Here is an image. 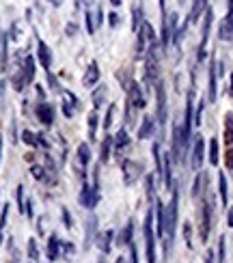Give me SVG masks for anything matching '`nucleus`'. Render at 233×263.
<instances>
[{
  "mask_svg": "<svg viewBox=\"0 0 233 263\" xmlns=\"http://www.w3.org/2000/svg\"><path fill=\"white\" fill-rule=\"evenodd\" d=\"M225 140L233 147V115L231 112L225 117Z\"/></svg>",
  "mask_w": 233,
  "mask_h": 263,
  "instance_id": "7c9ffc66",
  "label": "nucleus"
},
{
  "mask_svg": "<svg viewBox=\"0 0 233 263\" xmlns=\"http://www.w3.org/2000/svg\"><path fill=\"white\" fill-rule=\"evenodd\" d=\"M97 121H99V115H97V110H91V112H88V140H91V142H95V140H97V138H95Z\"/></svg>",
  "mask_w": 233,
  "mask_h": 263,
  "instance_id": "c85d7f7f",
  "label": "nucleus"
},
{
  "mask_svg": "<svg viewBox=\"0 0 233 263\" xmlns=\"http://www.w3.org/2000/svg\"><path fill=\"white\" fill-rule=\"evenodd\" d=\"M15 196H17V210H20V214H24V210H26V199H24V185H17V190H15Z\"/></svg>",
  "mask_w": 233,
  "mask_h": 263,
  "instance_id": "e433bc0d",
  "label": "nucleus"
},
{
  "mask_svg": "<svg viewBox=\"0 0 233 263\" xmlns=\"http://www.w3.org/2000/svg\"><path fill=\"white\" fill-rule=\"evenodd\" d=\"M0 37H3V32H0Z\"/></svg>",
  "mask_w": 233,
  "mask_h": 263,
  "instance_id": "052dcab7",
  "label": "nucleus"
},
{
  "mask_svg": "<svg viewBox=\"0 0 233 263\" xmlns=\"http://www.w3.org/2000/svg\"><path fill=\"white\" fill-rule=\"evenodd\" d=\"M162 147L158 145V142H155V145H153V160H155V173H158V175H162Z\"/></svg>",
  "mask_w": 233,
  "mask_h": 263,
  "instance_id": "473e14b6",
  "label": "nucleus"
},
{
  "mask_svg": "<svg viewBox=\"0 0 233 263\" xmlns=\"http://www.w3.org/2000/svg\"><path fill=\"white\" fill-rule=\"evenodd\" d=\"M37 119H39V121L46 125V127H50V125L54 123V106L48 104V102L37 104Z\"/></svg>",
  "mask_w": 233,
  "mask_h": 263,
  "instance_id": "4468645a",
  "label": "nucleus"
},
{
  "mask_svg": "<svg viewBox=\"0 0 233 263\" xmlns=\"http://www.w3.org/2000/svg\"><path fill=\"white\" fill-rule=\"evenodd\" d=\"M115 263H123V257H119V259H117Z\"/></svg>",
  "mask_w": 233,
  "mask_h": 263,
  "instance_id": "13d9d810",
  "label": "nucleus"
},
{
  "mask_svg": "<svg viewBox=\"0 0 233 263\" xmlns=\"http://www.w3.org/2000/svg\"><path fill=\"white\" fill-rule=\"evenodd\" d=\"M5 207V210L3 212H0V244H3V231H5V224H7V216H9V203H5L3 205Z\"/></svg>",
  "mask_w": 233,
  "mask_h": 263,
  "instance_id": "58836bf2",
  "label": "nucleus"
},
{
  "mask_svg": "<svg viewBox=\"0 0 233 263\" xmlns=\"http://www.w3.org/2000/svg\"><path fill=\"white\" fill-rule=\"evenodd\" d=\"M231 95H233V73H231V91H229Z\"/></svg>",
  "mask_w": 233,
  "mask_h": 263,
  "instance_id": "4d7b16f0",
  "label": "nucleus"
},
{
  "mask_svg": "<svg viewBox=\"0 0 233 263\" xmlns=\"http://www.w3.org/2000/svg\"><path fill=\"white\" fill-rule=\"evenodd\" d=\"M218 160H220V145H218V136H214L209 140V164L218 166Z\"/></svg>",
  "mask_w": 233,
  "mask_h": 263,
  "instance_id": "bb28decb",
  "label": "nucleus"
},
{
  "mask_svg": "<svg viewBox=\"0 0 233 263\" xmlns=\"http://www.w3.org/2000/svg\"><path fill=\"white\" fill-rule=\"evenodd\" d=\"M153 132H155V117H142V123H140V127H138V138L140 140H147V138H151L153 136Z\"/></svg>",
  "mask_w": 233,
  "mask_h": 263,
  "instance_id": "a211bd4d",
  "label": "nucleus"
},
{
  "mask_svg": "<svg viewBox=\"0 0 233 263\" xmlns=\"http://www.w3.org/2000/svg\"><path fill=\"white\" fill-rule=\"evenodd\" d=\"M203 160H205V140L203 136H194V142H192V168L194 171H201L203 166Z\"/></svg>",
  "mask_w": 233,
  "mask_h": 263,
  "instance_id": "9b49d317",
  "label": "nucleus"
},
{
  "mask_svg": "<svg viewBox=\"0 0 233 263\" xmlns=\"http://www.w3.org/2000/svg\"><path fill=\"white\" fill-rule=\"evenodd\" d=\"M119 22H121V20H119V13H115V11H113V13L108 15V24L115 28V26H119Z\"/></svg>",
  "mask_w": 233,
  "mask_h": 263,
  "instance_id": "09e8293b",
  "label": "nucleus"
},
{
  "mask_svg": "<svg viewBox=\"0 0 233 263\" xmlns=\"http://www.w3.org/2000/svg\"><path fill=\"white\" fill-rule=\"evenodd\" d=\"M155 214H158V235L164 237V229H166V205L162 201L155 199Z\"/></svg>",
  "mask_w": 233,
  "mask_h": 263,
  "instance_id": "412c9836",
  "label": "nucleus"
},
{
  "mask_svg": "<svg viewBox=\"0 0 233 263\" xmlns=\"http://www.w3.org/2000/svg\"><path fill=\"white\" fill-rule=\"evenodd\" d=\"M128 86H130V95H128V121H130L132 110H142V108H145V95L140 91V84L134 80Z\"/></svg>",
  "mask_w": 233,
  "mask_h": 263,
  "instance_id": "423d86ee",
  "label": "nucleus"
},
{
  "mask_svg": "<svg viewBox=\"0 0 233 263\" xmlns=\"http://www.w3.org/2000/svg\"><path fill=\"white\" fill-rule=\"evenodd\" d=\"M184 242L188 248H192V227L190 222H184Z\"/></svg>",
  "mask_w": 233,
  "mask_h": 263,
  "instance_id": "79ce46f5",
  "label": "nucleus"
},
{
  "mask_svg": "<svg viewBox=\"0 0 233 263\" xmlns=\"http://www.w3.org/2000/svg\"><path fill=\"white\" fill-rule=\"evenodd\" d=\"M155 86V100H158V112H155V123H158L160 127L166 125V89L164 84L158 80L153 84Z\"/></svg>",
  "mask_w": 233,
  "mask_h": 263,
  "instance_id": "6e6552de",
  "label": "nucleus"
},
{
  "mask_svg": "<svg viewBox=\"0 0 233 263\" xmlns=\"http://www.w3.org/2000/svg\"><path fill=\"white\" fill-rule=\"evenodd\" d=\"M28 259L32 263H39V248H37V239H28Z\"/></svg>",
  "mask_w": 233,
  "mask_h": 263,
  "instance_id": "72a5a7b5",
  "label": "nucleus"
},
{
  "mask_svg": "<svg viewBox=\"0 0 233 263\" xmlns=\"http://www.w3.org/2000/svg\"><path fill=\"white\" fill-rule=\"evenodd\" d=\"M216 59H212L209 63V86H207V102L214 104L218 100V86H216Z\"/></svg>",
  "mask_w": 233,
  "mask_h": 263,
  "instance_id": "2eb2a0df",
  "label": "nucleus"
},
{
  "mask_svg": "<svg viewBox=\"0 0 233 263\" xmlns=\"http://www.w3.org/2000/svg\"><path fill=\"white\" fill-rule=\"evenodd\" d=\"M145 248H147V263H155V233H153V207H147L145 216Z\"/></svg>",
  "mask_w": 233,
  "mask_h": 263,
  "instance_id": "7ed1b4c3",
  "label": "nucleus"
},
{
  "mask_svg": "<svg viewBox=\"0 0 233 263\" xmlns=\"http://www.w3.org/2000/svg\"><path fill=\"white\" fill-rule=\"evenodd\" d=\"M5 97V80H0V102H3Z\"/></svg>",
  "mask_w": 233,
  "mask_h": 263,
  "instance_id": "603ef678",
  "label": "nucleus"
},
{
  "mask_svg": "<svg viewBox=\"0 0 233 263\" xmlns=\"http://www.w3.org/2000/svg\"><path fill=\"white\" fill-rule=\"evenodd\" d=\"M121 3H123V0H110V5H113V7H119Z\"/></svg>",
  "mask_w": 233,
  "mask_h": 263,
  "instance_id": "5fc2aeb1",
  "label": "nucleus"
},
{
  "mask_svg": "<svg viewBox=\"0 0 233 263\" xmlns=\"http://www.w3.org/2000/svg\"><path fill=\"white\" fill-rule=\"evenodd\" d=\"M180 3H182V5H184V0H180Z\"/></svg>",
  "mask_w": 233,
  "mask_h": 263,
  "instance_id": "bf43d9fd",
  "label": "nucleus"
},
{
  "mask_svg": "<svg viewBox=\"0 0 233 263\" xmlns=\"http://www.w3.org/2000/svg\"><path fill=\"white\" fill-rule=\"evenodd\" d=\"M128 246H130V255H132V263H140V261H138V250H136V244H134V239H132V242H130Z\"/></svg>",
  "mask_w": 233,
  "mask_h": 263,
  "instance_id": "a18cd8bd",
  "label": "nucleus"
},
{
  "mask_svg": "<svg viewBox=\"0 0 233 263\" xmlns=\"http://www.w3.org/2000/svg\"><path fill=\"white\" fill-rule=\"evenodd\" d=\"M0 160H3V138H0Z\"/></svg>",
  "mask_w": 233,
  "mask_h": 263,
  "instance_id": "6e6d98bb",
  "label": "nucleus"
},
{
  "mask_svg": "<svg viewBox=\"0 0 233 263\" xmlns=\"http://www.w3.org/2000/svg\"><path fill=\"white\" fill-rule=\"evenodd\" d=\"M212 218H214V201L212 196H203L201 199V239L207 242L209 231H212Z\"/></svg>",
  "mask_w": 233,
  "mask_h": 263,
  "instance_id": "f03ea898",
  "label": "nucleus"
},
{
  "mask_svg": "<svg viewBox=\"0 0 233 263\" xmlns=\"http://www.w3.org/2000/svg\"><path fill=\"white\" fill-rule=\"evenodd\" d=\"M78 201H80L82 207L86 210H93V207L99 203V183L95 181L93 185L91 183H82V190H80V196H78Z\"/></svg>",
  "mask_w": 233,
  "mask_h": 263,
  "instance_id": "20e7f679",
  "label": "nucleus"
},
{
  "mask_svg": "<svg viewBox=\"0 0 233 263\" xmlns=\"http://www.w3.org/2000/svg\"><path fill=\"white\" fill-rule=\"evenodd\" d=\"M37 59L41 63V67L46 71H50V67H52V50H50V46L43 39L37 41Z\"/></svg>",
  "mask_w": 233,
  "mask_h": 263,
  "instance_id": "ddd939ff",
  "label": "nucleus"
},
{
  "mask_svg": "<svg viewBox=\"0 0 233 263\" xmlns=\"http://www.w3.org/2000/svg\"><path fill=\"white\" fill-rule=\"evenodd\" d=\"M186 145H184V136H182V125L175 123L173 125V160L175 162H184V153H186Z\"/></svg>",
  "mask_w": 233,
  "mask_h": 263,
  "instance_id": "9d476101",
  "label": "nucleus"
},
{
  "mask_svg": "<svg viewBox=\"0 0 233 263\" xmlns=\"http://www.w3.org/2000/svg\"><path fill=\"white\" fill-rule=\"evenodd\" d=\"M104 97H106V86H99V91H95V93H93V106H95V110H97L99 106H102Z\"/></svg>",
  "mask_w": 233,
  "mask_h": 263,
  "instance_id": "ea45409f",
  "label": "nucleus"
},
{
  "mask_svg": "<svg viewBox=\"0 0 233 263\" xmlns=\"http://www.w3.org/2000/svg\"><path fill=\"white\" fill-rule=\"evenodd\" d=\"M61 239H59V235L57 233H52L50 237H48V248H46V255H48V259L50 261H57V259H61Z\"/></svg>",
  "mask_w": 233,
  "mask_h": 263,
  "instance_id": "aec40b11",
  "label": "nucleus"
},
{
  "mask_svg": "<svg viewBox=\"0 0 233 263\" xmlns=\"http://www.w3.org/2000/svg\"><path fill=\"white\" fill-rule=\"evenodd\" d=\"M225 164H227V168H229V171H233V147L225 153Z\"/></svg>",
  "mask_w": 233,
  "mask_h": 263,
  "instance_id": "49530a36",
  "label": "nucleus"
},
{
  "mask_svg": "<svg viewBox=\"0 0 233 263\" xmlns=\"http://www.w3.org/2000/svg\"><path fill=\"white\" fill-rule=\"evenodd\" d=\"M132 17H134V20H132V28L138 30V28H140V24L145 22V20H142V7H136L134 11H132Z\"/></svg>",
  "mask_w": 233,
  "mask_h": 263,
  "instance_id": "f704fd0d",
  "label": "nucleus"
},
{
  "mask_svg": "<svg viewBox=\"0 0 233 263\" xmlns=\"http://www.w3.org/2000/svg\"><path fill=\"white\" fill-rule=\"evenodd\" d=\"M67 32H69V37H74V32H76V26H71V24H69V26H67Z\"/></svg>",
  "mask_w": 233,
  "mask_h": 263,
  "instance_id": "864d4df0",
  "label": "nucleus"
},
{
  "mask_svg": "<svg viewBox=\"0 0 233 263\" xmlns=\"http://www.w3.org/2000/svg\"><path fill=\"white\" fill-rule=\"evenodd\" d=\"M76 153H78V164H80L82 168H86L88 162H91V147H88V142H80Z\"/></svg>",
  "mask_w": 233,
  "mask_h": 263,
  "instance_id": "5701e85b",
  "label": "nucleus"
},
{
  "mask_svg": "<svg viewBox=\"0 0 233 263\" xmlns=\"http://www.w3.org/2000/svg\"><path fill=\"white\" fill-rule=\"evenodd\" d=\"M207 185V175L201 171L196 175V179H194V185H192V196L194 199H199V194H203V188Z\"/></svg>",
  "mask_w": 233,
  "mask_h": 263,
  "instance_id": "cd10ccee",
  "label": "nucleus"
},
{
  "mask_svg": "<svg viewBox=\"0 0 233 263\" xmlns=\"http://www.w3.org/2000/svg\"><path fill=\"white\" fill-rule=\"evenodd\" d=\"M212 22H214V11L212 9H205V13H203V28H201V43H199V54H196V59L199 61H203L205 59V50H207V41H209V30H212Z\"/></svg>",
  "mask_w": 233,
  "mask_h": 263,
  "instance_id": "39448f33",
  "label": "nucleus"
},
{
  "mask_svg": "<svg viewBox=\"0 0 233 263\" xmlns=\"http://www.w3.org/2000/svg\"><path fill=\"white\" fill-rule=\"evenodd\" d=\"M84 17H86V30H88V35H93V32H95V26H97V24H95V15L91 13V11H86V15H84Z\"/></svg>",
  "mask_w": 233,
  "mask_h": 263,
  "instance_id": "37998d69",
  "label": "nucleus"
},
{
  "mask_svg": "<svg viewBox=\"0 0 233 263\" xmlns=\"http://www.w3.org/2000/svg\"><path fill=\"white\" fill-rule=\"evenodd\" d=\"M22 140H24L26 145H30V147H39V142H37V134H32L30 129H24V132H22Z\"/></svg>",
  "mask_w": 233,
  "mask_h": 263,
  "instance_id": "4c0bfd02",
  "label": "nucleus"
},
{
  "mask_svg": "<svg viewBox=\"0 0 233 263\" xmlns=\"http://www.w3.org/2000/svg\"><path fill=\"white\" fill-rule=\"evenodd\" d=\"M121 171H123V183L132 185V183H136L140 179L142 164L138 160H123V164H121Z\"/></svg>",
  "mask_w": 233,
  "mask_h": 263,
  "instance_id": "0eeeda50",
  "label": "nucleus"
},
{
  "mask_svg": "<svg viewBox=\"0 0 233 263\" xmlns=\"http://www.w3.org/2000/svg\"><path fill=\"white\" fill-rule=\"evenodd\" d=\"M134 239V220H130L123 229V235H121V242L119 244H130Z\"/></svg>",
  "mask_w": 233,
  "mask_h": 263,
  "instance_id": "2f4dec72",
  "label": "nucleus"
},
{
  "mask_svg": "<svg viewBox=\"0 0 233 263\" xmlns=\"http://www.w3.org/2000/svg\"><path fill=\"white\" fill-rule=\"evenodd\" d=\"M11 82H13V89L17 91V93H22V91H24L26 89V80H24V73H22V69H17L13 76H11Z\"/></svg>",
  "mask_w": 233,
  "mask_h": 263,
  "instance_id": "c756f323",
  "label": "nucleus"
},
{
  "mask_svg": "<svg viewBox=\"0 0 233 263\" xmlns=\"http://www.w3.org/2000/svg\"><path fill=\"white\" fill-rule=\"evenodd\" d=\"M0 207H3V205H0Z\"/></svg>",
  "mask_w": 233,
  "mask_h": 263,
  "instance_id": "680f3d73",
  "label": "nucleus"
},
{
  "mask_svg": "<svg viewBox=\"0 0 233 263\" xmlns=\"http://www.w3.org/2000/svg\"><path fill=\"white\" fill-rule=\"evenodd\" d=\"M227 227H233V207H229V214H227Z\"/></svg>",
  "mask_w": 233,
  "mask_h": 263,
  "instance_id": "8fccbe9b",
  "label": "nucleus"
},
{
  "mask_svg": "<svg viewBox=\"0 0 233 263\" xmlns=\"http://www.w3.org/2000/svg\"><path fill=\"white\" fill-rule=\"evenodd\" d=\"M20 69H22V73H24L26 84H30L32 80H35V59H32V57H24Z\"/></svg>",
  "mask_w": 233,
  "mask_h": 263,
  "instance_id": "4be33fe9",
  "label": "nucleus"
},
{
  "mask_svg": "<svg viewBox=\"0 0 233 263\" xmlns=\"http://www.w3.org/2000/svg\"><path fill=\"white\" fill-rule=\"evenodd\" d=\"M205 263H214V253H212V250H207V255H205Z\"/></svg>",
  "mask_w": 233,
  "mask_h": 263,
  "instance_id": "3c124183",
  "label": "nucleus"
},
{
  "mask_svg": "<svg viewBox=\"0 0 233 263\" xmlns=\"http://www.w3.org/2000/svg\"><path fill=\"white\" fill-rule=\"evenodd\" d=\"M205 5H207V0H192V11L188 15V22H196L201 17V13H205V9H207Z\"/></svg>",
  "mask_w": 233,
  "mask_h": 263,
  "instance_id": "b1692460",
  "label": "nucleus"
},
{
  "mask_svg": "<svg viewBox=\"0 0 233 263\" xmlns=\"http://www.w3.org/2000/svg\"><path fill=\"white\" fill-rule=\"evenodd\" d=\"M173 196H171V203L166 205V229H164V255L171 253V244L175 239V229H177V214H180V192L173 185Z\"/></svg>",
  "mask_w": 233,
  "mask_h": 263,
  "instance_id": "f257e3e1",
  "label": "nucleus"
},
{
  "mask_svg": "<svg viewBox=\"0 0 233 263\" xmlns=\"http://www.w3.org/2000/svg\"><path fill=\"white\" fill-rule=\"evenodd\" d=\"M203 108H205V100L199 102L196 106V115H194V125H201V119H203Z\"/></svg>",
  "mask_w": 233,
  "mask_h": 263,
  "instance_id": "c03bdc74",
  "label": "nucleus"
},
{
  "mask_svg": "<svg viewBox=\"0 0 233 263\" xmlns=\"http://www.w3.org/2000/svg\"><path fill=\"white\" fill-rule=\"evenodd\" d=\"M218 192H220V203L227 207V205H229V188H227V177H225V173L218 175Z\"/></svg>",
  "mask_w": 233,
  "mask_h": 263,
  "instance_id": "a878e982",
  "label": "nucleus"
},
{
  "mask_svg": "<svg viewBox=\"0 0 233 263\" xmlns=\"http://www.w3.org/2000/svg\"><path fill=\"white\" fill-rule=\"evenodd\" d=\"M218 39L220 41H233V0H229L227 15L223 17L218 26Z\"/></svg>",
  "mask_w": 233,
  "mask_h": 263,
  "instance_id": "1a4fd4ad",
  "label": "nucleus"
},
{
  "mask_svg": "<svg viewBox=\"0 0 233 263\" xmlns=\"http://www.w3.org/2000/svg\"><path fill=\"white\" fill-rule=\"evenodd\" d=\"M227 239H225V235H220V239H218V263H225L227 261Z\"/></svg>",
  "mask_w": 233,
  "mask_h": 263,
  "instance_id": "c9c22d12",
  "label": "nucleus"
},
{
  "mask_svg": "<svg viewBox=\"0 0 233 263\" xmlns=\"http://www.w3.org/2000/svg\"><path fill=\"white\" fill-rule=\"evenodd\" d=\"M97 82H99V65H97V61H91L86 71H84V76H82V84L86 86V89H91V86H95Z\"/></svg>",
  "mask_w": 233,
  "mask_h": 263,
  "instance_id": "dca6fc26",
  "label": "nucleus"
},
{
  "mask_svg": "<svg viewBox=\"0 0 233 263\" xmlns=\"http://www.w3.org/2000/svg\"><path fill=\"white\" fill-rule=\"evenodd\" d=\"M76 108H78V97L69 91H63V115L71 119L76 115Z\"/></svg>",
  "mask_w": 233,
  "mask_h": 263,
  "instance_id": "f3484780",
  "label": "nucleus"
},
{
  "mask_svg": "<svg viewBox=\"0 0 233 263\" xmlns=\"http://www.w3.org/2000/svg\"><path fill=\"white\" fill-rule=\"evenodd\" d=\"M130 142H132V138H130V134H128V129L121 127V129L117 132V136L113 138V149H115V153L126 151V149L130 147Z\"/></svg>",
  "mask_w": 233,
  "mask_h": 263,
  "instance_id": "6ab92c4d",
  "label": "nucleus"
},
{
  "mask_svg": "<svg viewBox=\"0 0 233 263\" xmlns=\"http://www.w3.org/2000/svg\"><path fill=\"white\" fill-rule=\"evenodd\" d=\"M113 239H115V231H113V229H106V231L95 233V244H97V248L102 250L104 255L110 253V248H113Z\"/></svg>",
  "mask_w": 233,
  "mask_h": 263,
  "instance_id": "f8f14e48",
  "label": "nucleus"
},
{
  "mask_svg": "<svg viewBox=\"0 0 233 263\" xmlns=\"http://www.w3.org/2000/svg\"><path fill=\"white\" fill-rule=\"evenodd\" d=\"M115 104H110L108 106V110H106V117H104V129H110V125H113V119H115Z\"/></svg>",
  "mask_w": 233,
  "mask_h": 263,
  "instance_id": "a19ab883",
  "label": "nucleus"
},
{
  "mask_svg": "<svg viewBox=\"0 0 233 263\" xmlns=\"http://www.w3.org/2000/svg\"><path fill=\"white\" fill-rule=\"evenodd\" d=\"M110 153H113V136H104L102 140V151H99V160H102V164H106L110 160Z\"/></svg>",
  "mask_w": 233,
  "mask_h": 263,
  "instance_id": "393cba45",
  "label": "nucleus"
},
{
  "mask_svg": "<svg viewBox=\"0 0 233 263\" xmlns=\"http://www.w3.org/2000/svg\"><path fill=\"white\" fill-rule=\"evenodd\" d=\"M63 220H65V227H67V229H71L74 227V220H71V216H69V212L67 210H65V207H63Z\"/></svg>",
  "mask_w": 233,
  "mask_h": 263,
  "instance_id": "de8ad7c7",
  "label": "nucleus"
}]
</instances>
